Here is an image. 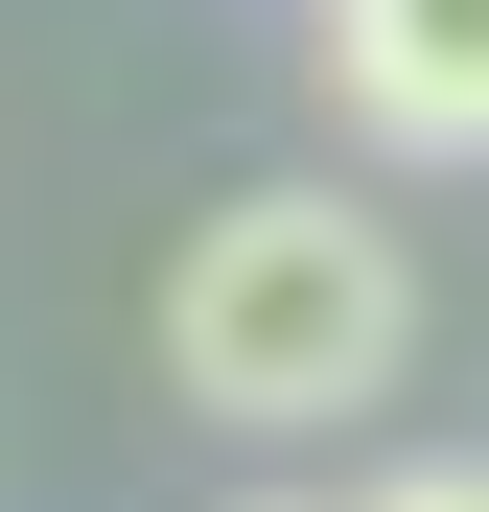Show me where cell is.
<instances>
[{
    "label": "cell",
    "mask_w": 489,
    "mask_h": 512,
    "mask_svg": "<svg viewBox=\"0 0 489 512\" xmlns=\"http://www.w3.org/2000/svg\"><path fill=\"white\" fill-rule=\"evenodd\" d=\"M257 512H303V489H257Z\"/></svg>",
    "instance_id": "cell-4"
},
{
    "label": "cell",
    "mask_w": 489,
    "mask_h": 512,
    "mask_svg": "<svg viewBox=\"0 0 489 512\" xmlns=\"http://www.w3.org/2000/svg\"><path fill=\"white\" fill-rule=\"evenodd\" d=\"M396 350H420V280H396V233H373L350 187H257V210H210L187 280H163V373H187V419H257V443L396 396Z\"/></svg>",
    "instance_id": "cell-1"
},
{
    "label": "cell",
    "mask_w": 489,
    "mask_h": 512,
    "mask_svg": "<svg viewBox=\"0 0 489 512\" xmlns=\"http://www.w3.org/2000/svg\"><path fill=\"white\" fill-rule=\"evenodd\" d=\"M373 512H489V466H396V489H373Z\"/></svg>",
    "instance_id": "cell-3"
},
{
    "label": "cell",
    "mask_w": 489,
    "mask_h": 512,
    "mask_svg": "<svg viewBox=\"0 0 489 512\" xmlns=\"http://www.w3.org/2000/svg\"><path fill=\"white\" fill-rule=\"evenodd\" d=\"M326 70H350V117H373V140L489 163V0H326Z\"/></svg>",
    "instance_id": "cell-2"
}]
</instances>
